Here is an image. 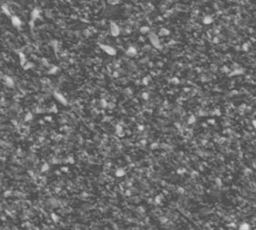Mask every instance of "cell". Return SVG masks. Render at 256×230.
<instances>
[{"label": "cell", "instance_id": "6da1fadb", "mask_svg": "<svg viewBox=\"0 0 256 230\" xmlns=\"http://www.w3.org/2000/svg\"><path fill=\"white\" fill-rule=\"evenodd\" d=\"M149 41H150L152 44H153V46H155L156 48L157 49L162 48V45L160 44V42H159V39H158V35H156V34L151 32V33H149Z\"/></svg>", "mask_w": 256, "mask_h": 230}, {"label": "cell", "instance_id": "8992f818", "mask_svg": "<svg viewBox=\"0 0 256 230\" xmlns=\"http://www.w3.org/2000/svg\"><path fill=\"white\" fill-rule=\"evenodd\" d=\"M203 22H204V23H205V24H210V23H211L212 22H213V20H212V18L210 17L206 16L204 17Z\"/></svg>", "mask_w": 256, "mask_h": 230}, {"label": "cell", "instance_id": "7a4b0ae2", "mask_svg": "<svg viewBox=\"0 0 256 230\" xmlns=\"http://www.w3.org/2000/svg\"><path fill=\"white\" fill-rule=\"evenodd\" d=\"M100 47H101V48L106 53H107L110 55H115L116 53V51L115 49H114L113 46H110V45L101 44L100 45Z\"/></svg>", "mask_w": 256, "mask_h": 230}, {"label": "cell", "instance_id": "52a82bcc", "mask_svg": "<svg viewBox=\"0 0 256 230\" xmlns=\"http://www.w3.org/2000/svg\"><path fill=\"white\" fill-rule=\"evenodd\" d=\"M149 31V28L147 26H144L142 28H141V32L142 34H146L148 33Z\"/></svg>", "mask_w": 256, "mask_h": 230}, {"label": "cell", "instance_id": "277c9868", "mask_svg": "<svg viewBox=\"0 0 256 230\" xmlns=\"http://www.w3.org/2000/svg\"><path fill=\"white\" fill-rule=\"evenodd\" d=\"M136 53H137V51L134 47H129L126 51V54L129 56H134Z\"/></svg>", "mask_w": 256, "mask_h": 230}, {"label": "cell", "instance_id": "3957f363", "mask_svg": "<svg viewBox=\"0 0 256 230\" xmlns=\"http://www.w3.org/2000/svg\"><path fill=\"white\" fill-rule=\"evenodd\" d=\"M110 33L114 37H117L118 35L120 33V30H119V28L115 23H110Z\"/></svg>", "mask_w": 256, "mask_h": 230}, {"label": "cell", "instance_id": "ba28073f", "mask_svg": "<svg viewBox=\"0 0 256 230\" xmlns=\"http://www.w3.org/2000/svg\"><path fill=\"white\" fill-rule=\"evenodd\" d=\"M107 1L110 5H116L119 2V0H107Z\"/></svg>", "mask_w": 256, "mask_h": 230}, {"label": "cell", "instance_id": "5b68a950", "mask_svg": "<svg viewBox=\"0 0 256 230\" xmlns=\"http://www.w3.org/2000/svg\"><path fill=\"white\" fill-rule=\"evenodd\" d=\"M169 33H170V32H169V31L167 30V29H162L160 30V32H159V35H160V36H165V35H168Z\"/></svg>", "mask_w": 256, "mask_h": 230}]
</instances>
